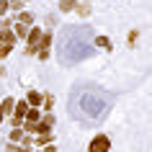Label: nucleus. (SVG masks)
<instances>
[{
  "instance_id": "nucleus-1",
  "label": "nucleus",
  "mask_w": 152,
  "mask_h": 152,
  "mask_svg": "<svg viewBox=\"0 0 152 152\" xmlns=\"http://www.w3.org/2000/svg\"><path fill=\"white\" fill-rule=\"evenodd\" d=\"M108 106H111V98L106 96L103 90L88 88V90H83L77 96V101H75V113L83 116V119H103Z\"/></svg>"
},
{
  "instance_id": "nucleus-2",
  "label": "nucleus",
  "mask_w": 152,
  "mask_h": 152,
  "mask_svg": "<svg viewBox=\"0 0 152 152\" xmlns=\"http://www.w3.org/2000/svg\"><path fill=\"white\" fill-rule=\"evenodd\" d=\"M90 54H93V49L88 44V28H72V31L64 34L62 49H59L62 62H80Z\"/></svg>"
},
{
  "instance_id": "nucleus-3",
  "label": "nucleus",
  "mask_w": 152,
  "mask_h": 152,
  "mask_svg": "<svg viewBox=\"0 0 152 152\" xmlns=\"http://www.w3.org/2000/svg\"><path fill=\"white\" fill-rule=\"evenodd\" d=\"M108 147H111L108 137H106V134H98V137H93V142H90L88 152H108Z\"/></svg>"
},
{
  "instance_id": "nucleus-4",
  "label": "nucleus",
  "mask_w": 152,
  "mask_h": 152,
  "mask_svg": "<svg viewBox=\"0 0 152 152\" xmlns=\"http://www.w3.org/2000/svg\"><path fill=\"white\" fill-rule=\"evenodd\" d=\"M41 34H44V31H39V28H31V31H28V44H26V54H34V52H39Z\"/></svg>"
},
{
  "instance_id": "nucleus-5",
  "label": "nucleus",
  "mask_w": 152,
  "mask_h": 152,
  "mask_svg": "<svg viewBox=\"0 0 152 152\" xmlns=\"http://www.w3.org/2000/svg\"><path fill=\"white\" fill-rule=\"evenodd\" d=\"M13 41H16V34H13V28H10V26H5V28L0 31V44H5V47L13 49Z\"/></svg>"
},
{
  "instance_id": "nucleus-6",
  "label": "nucleus",
  "mask_w": 152,
  "mask_h": 152,
  "mask_svg": "<svg viewBox=\"0 0 152 152\" xmlns=\"http://www.w3.org/2000/svg\"><path fill=\"white\" fill-rule=\"evenodd\" d=\"M0 111L5 113V116H8V113H13V111H16V101H13V98H3V103H0Z\"/></svg>"
},
{
  "instance_id": "nucleus-7",
  "label": "nucleus",
  "mask_w": 152,
  "mask_h": 152,
  "mask_svg": "<svg viewBox=\"0 0 152 152\" xmlns=\"http://www.w3.org/2000/svg\"><path fill=\"white\" fill-rule=\"evenodd\" d=\"M41 101H44V98H41L39 93H36V90H31V93L26 96V103L31 106V108H36V106H41Z\"/></svg>"
},
{
  "instance_id": "nucleus-8",
  "label": "nucleus",
  "mask_w": 152,
  "mask_h": 152,
  "mask_svg": "<svg viewBox=\"0 0 152 152\" xmlns=\"http://www.w3.org/2000/svg\"><path fill=\"white\" fill-rule=\"evenodd\" d=\"M96 47H101V49H111V39H106V36H96V41H93Z\"/></svg>"
},
{
  "instance_id": "nucleus-9",
  "label": "nucleus",
  "mask_w": 152,
  "mask_h": 152,
  "mask_svg": "<svg viewBox=\"0 0 152 152\" xmlns=\"http://www.w3.org/2000/svg\"><path fill=\"white\" fill-rule=\"evenodd\" d=\"M75 8H77L75 0H59V10H64V13H67V10H75Z\"/></svg>"
},
{
  "instance_id": "nucleus-10",
  "label": "nucleus",
  "mask_w": 152,
  "mask_h": 152,
  "mask_svg": "<svg viewBox=\"0 0 152 152\" xmlns=\"http://www.w3.org/2000/svg\"><path fill=\"white\" fill-rule=\"evenodd\" d=\"M39 119H41V116H39V111H36V108H28V113H26V121H31V124H36Z\"/></svg>"
},
{
  "instance_id": "nucleus-11",
  "label": "nucleus",
  "mask_w": 152,
  "mask_h": 152,
  "mask_svg": "<svg viewBox=\"0 0 152 152\" xmlns=\"http://www.w3.org/2000/svg\"><path fill=\"white\" fill-rule=\"evenodd\" d=\"M31 13H21V16H18V23H23V26H31Z\"/></svg>"
},
{
  "instance_id": "nucleus-12",
  "label": "nucleus",
  "mask_w": 152,
  "mask_h": 152,
  "mask_svg": "<svg viewBox=\"0 0 152 152\" xmlns=\"http://www.w3.org/2000/svg\"><path fill=\"white\" fill-rule=\"evenodd\" d=\"M21 137H23V129H21V126H16L13 132H10V139H13V142H18Z\"/></svg>"
},
{
  "instance_id": "nucleus-13",
  "label": "nucleus",
  "mask_w": 152,
  "mask_h": 152,
  "mask_svg": "<svg viewBox=\"0 0 152 152\" xmlns=\"http://www.w3.org/2000/svg\"><path fill=\"white\" fill-rule=\"evenodd\" d=\"M26 28H28V26H23V23H16L13 34H16V36H26Z\"/></svg>"
},
{
  "instance_id": "nucleus-14",
  "label": "nucleus",
  "mask_w": 152,
  "mask_h": 152,
  "mask_svg": "<svg viewBox=\"0 0 152 152\" xmlns=\"http://www.w3.org/2000/svg\"><path fill=\"white\" fill-rule=\"evenodd\" d=\"M8 8H10V3H5V0H0V18L8 13Z\"/></svg>"
},
{
  "instance_id": "nucleus-15",
  "label": "nucleus",
  "mask_w": 152,
  "mask_h": 152,
  "mask_svg": "<svg viewBox=\"0 0 152 152\" xmlns=\"http://www.w3.org/2000/svg\"><path fill=\"white\" fill-rule=\"evenodd\" d=\"M49 139H52V137H49V132H47V134H39V139H36V144H47Z\"/></svg>"
},
{
  "instance_id": "nucleus-16",
  "label": "nucleus",
  "mask_w": 152,
  "mask_h": 152,
  "mask_svg": "<svg viewBox=\"0 0 152 152\" xmlns=\"http://www.w3.org/2000/svg\"><path fill=\"white\" fill-rule=\"evenodd\" d=\"M41 103H44V108H47V111H49V108H52V103H54V98H52V96H47V98H44V101H41Z\"/></svg>"
},
{
  "instance_id": "nucleus-17",
  "label": "nucleus",
  "mask_w": 152,
  "mask_h": 152,
  "mask_svg": "<svg viewBox=\"0 0 152 152\" xmlns=\"http://www.w3.org/2000/svg\"><path fill=\"white\" fill-rule=\"evenodd\" d=\"M8 52H10V47H5V44H0V59H3V57L8 54Z\"/></svg>"
},
{
  "instance_id": "nucleus-18",
  "label": "nucleus",
  "mask_w": 152,
  "mask_h": 152,
  "mask_svg": "<svg viewBox=\"0 0 152 152\" xmlns=\"http://www.w3.org/2000/svg\"><path fill=\"white\" fill-rule=\"evenodd\" d=\"M49 57V49H39V59H47Z\"/></svg>"
},
{
  "instance_id": "nucleus-19",
  "label": "nucleus",
  "mask_w": 152,
  "mask_h": 152,
  "mask_svg": "<svg viewBox=\"0 0 152 152\" xmlns=\"http://www.w3.org/2000/svg\"><path fill=\"white\" fill-rule=\"evenodd\" d=\"M16 152H31V150H28V144H23V147H16Z\"/></svg>"
},
{
  "instance_id": "nucleus-20",
  "label": "nucleus",
  "mask_w": 152,
  "mask_h": 152,
  "mask_svg": "<svg viewBox=\"0 0 152 152\" xmlns=\"http://www.w3.org/2000/svg\"><path fill=\"white\" fill-rule=\"evenodd\" d=\"M3 119H5V113H3V111H0V124H3Z\"/></svg>"
},
{
  "instance_id": "nucleus-21",
  "label": "nucleus",
  "mask_w": 152,
  "mask_h": 152,
  "mask_svg": "<svg viewBox=\"0 0 152 152\" xmlns=\"http://www.w3.org/2000/svg\"><path fill=\"white\" fill-rule=\"evenodd\" d=\"M0 31H3V21H0Z\"/></svg>"
},
{
  "instance_id": "nucleus-22",
  "label": "nucleus",
  "mask_w": 152,
  "mask_h": 152,
  "mask_svg": "<svg viewBox=\"0 0 152 152\" xmlns=\"http://www.w3.org/2000/svg\"><path fill=\"white\" fill-rule=\"evenodd\" d=\"M16 3H18V0H16Z\"/></svg>"
}]
</instances>
